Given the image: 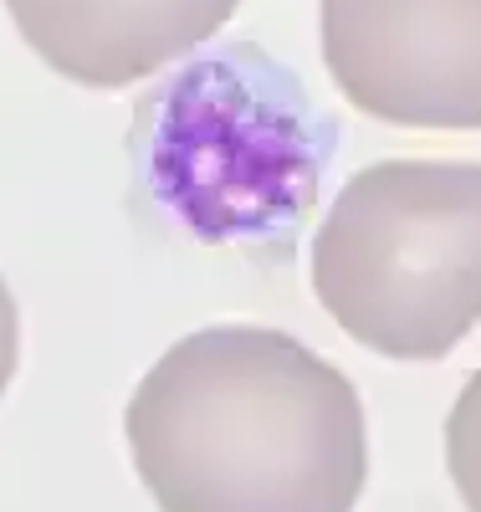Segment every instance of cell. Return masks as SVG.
<instances>
[{"mask_svg": "<svg viewBox=\"0 0 481 512\" xmlns=\"http://www.w3.org/2000/svg\"><path fill=\"white\" fill-rule=\"evenodd\" d=\"M16 359H21V318H16V297H11L6 277H0V395L16 379Z\"/></svg>", "mask_w": 481, "mask_h": 512, "instance_id": "obj_7", "label": "cell"}, {"mask_svg": "<svg viewBox=\"0 0 481 512\" xmlns=\"http://www.w3.org/2000/svg\"><path fill=\"white\" fill-rule=\"evenodd\" d=\"M446 472L466 512H481V369L461 384V395L446 415Z\"/></svg>", "mask_w": 481, "mask_h": 512, "instance_id": "obj_6", "label": "cell"}, {"mask_svg": "<svg viewBox=\"0 0 481 512\" xmlns=\"http://www.w3.org/2000/svg\"><path fill=\"white\" fill-rule=\"evenodd\" d=\"M333 139L338 128L282 62L231 41L139 103V190L195 241L292 262V231L313 210Z\"/></svg>", "mask_w": 481, "mask_h": 512, "instance_id": "obj_2", "label": "cell"}, {"mask_svg": "<svg viewBox=\"0 0 481 512\" xmlns=\"http://www.w3.org/2000/svg\"><path fill=\"white\" fill-rule=\"evenodd\" d=\"M241 0H6L26 47L93 93L164 72L210 41Z\"/></svg>", "mask_w": 481, "mask_h": 512, "instance_id": "obj_5", "label": "cell"}, {"mask_svg": "<svg viewBox=\"0 0 481 512\" xmlns=\"http://www.w3.org/2000/svg\"><path fill=\"white\" fill-rule=\"evenodd\" d=\"M159 512H354L369 431L343 369L277 328L185 333L123 410Z\"/></svg>", "mask_w": 481, "mask_h": 512, "instance_id": "obj_1", "label": "cell"}, {"mask_svg": "<svg viewBox=\"0 0 481 512\" xmlns=\"http://www.w3.org/2000/svg\"><path fill=\"white\" fill-rule=\"evenodd\" d=\"M323 62L379 123L481 128V0H323Z\"/></svg>", "mask_w": 481, "mask_h": 512, "instance_id": "obj_4", "label": "cell"}, {"mask_svg": "<svg viewBox=\"0 0 481 512\" xmlns=\"http://www.w3.org/2000/svg\"><path fill=\"white\" fill-rule=\"evenodd\" d=\"M313 292L354 344L435 364L481 323V164L384 159L313 236Z\"/></svg>", "mask_w": 481, "mask_h": 512, "instance_id": "obj_3", "label": "cell"}]
</instances>
